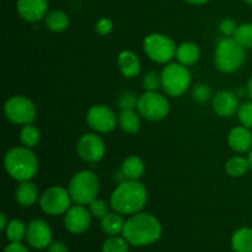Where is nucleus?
I'll return each mask as SVG.
<instances>
[{
  "label": "nucleus",
  "instance_id": "f257e3e1",
  "mask_svg": "<svg viewBox=\"0 0 252 252\" xmlns=\"http://www.w3.org/2000/svg\"><path fill=\"white\" fill-rule=\"evenodd\" d=\"M162 235V225L159 219L147 212H139L126 220L122 236L135 248L152 245Z\"/></svg>",
  "mask_w": 252,
  "mask_h": 252
},
{
  "label": "nucleus",
  "instance_id": "f03ea898",
  "mask_svg": "<svg viewBox=\"0 0 252 252\" xmlns=\"http://www.w3.org/2000/svg\"><path fill=\"white\" fill-rule=\"evenodd\" d=\"M148 202V189L139 180H125L113 189L110 206L123 216H133L143 211Z\"/></svg>",
  "mask_w": 252,
  "mask_h": 252
},
{
  "label": "nucleus",
  "instance_id": "7ed1b4c3",
  "mask_svg": "<svg viewBox=\"0 0 252 252\" xmlns=\"http://www.w3.org/2000/svg\"><path fill=\"white\" fill-rule=\"evenodd\" d=\"M4 167L6 174L19 184L31 181L38 172V159L31 148L19 145L7 150Z\"/></svg>",
  "mask_w": 252,
  "mask_h": 252
},
{
  "label": "nucleus",
  "instance_id": "20e7f679",
  "mask_svg": "<svg viewBox=\"0 0 252 252\" xmlns=\"http://www.w3.org/2000/svg\"><path fill=\"white\" fill-rule=\"evenodd\" d=\"M246 61V49L234 37H220L214 49V64L219 71L233 74L240 70Z\"/></svg>",
  "mask_w": 252,
  "mask_h": 252
},
{
  "label": "nucleus",
  "instance_id": "39448f33",
  "mask_svg": "<svg viewBox=\"0 0 252 252\" xmlns=\"http://www.w3.org/2000/svg\"><path fill=\"white\" fill-rule=\"evenodd\" d=\"M68 191L75 204L89 206L90 202L97 198L100 192V181L95 172L90 170L78 171L68 185Z\"/></svg>",
  "mask_w": 252,
  "mask_h": 252
},
{
  "label": "nucleus",
  "instance_id": "423d86ee",
  "mask_svg": "<svg viewBox=\"0 0 252 252\" xmlns=\"http://www.w3.org/2000/svg\"><path fill=\"white\" fill-rule=\"evenodd\" d=\"M160 75L162 90L170 97H180L191 86V71L189 70V66L182 65L179 62L165 64Z\"/></svg>",
  "mask_w": 252,
  "mask_h": 252
},
{
  "label": "nucleus",
  "instance_id": "0eeeda50",
  "mask_svg": "<svg viewBox=\"0 0 252 252\" xmlns=\"http://www.w3.org/2000/svg\"><path fill=\"white\" fill-rule=\"evenodd\" d=\"M176 43L171 37L164 33H150L143 41V51L148 58L158 64H167L175 58Z\"/></svg>",
  "mask_w": 252,
  "mask_h": 252
},
{
  "label": "nucleus",
  "instance_id": "6e6552de",
  "mask_svg": "<svg viewBox=\"0 0 252 252\" xmlns=\"http://www.w3.org/2000/svg\"><path fill=\"white\" fill-rule=\"evenodd\" d=\"M170 101L158 91H144L138 98L137 110L144 120L159 122L165 120L170 113Z\"/></svg>",
  "mask_w": 252,
  "mask_h": 252
},
{
  "label": "nucleus",
  "instance_id": "1a4fd4ad",
  "mask_svg": "<svg viewBox=\"0 0 252 252\" xmlns=\"http://www.w3.org/2000/svg\"><path fill=\"white\" fill-rule=\"evenodd\" d=\"M4 113L14 125L26 126L34 122L37 107L32 100L24 95H14L4 103Z\"/></svg>",
  "mask_w": 252,
  "mask_h": 252
},
{
  "label": "nucleus",
  "instance_id": "9d476101",
  "mask_svg": "<svg viewBox=\"0 0 252 252\" xmlns=\"http://www.w3.org/2000/svg\"><path fill=\"white\" fill-rule=\"evenodd\" d=\"M70 193L62 186H51L44 189L39 197V207L47 216L59 217L68 212L71 207Z\"/></svg>",
  "mask_w": 252,
  "mask_h": 252
},
{
  "label": "nucleus",
  "instance_id": "9b49d317",
  "mask_svg": "<svg viewBox=\"0 0 252 252\" xmlns=\"http://www.w3.org/2000/svg\"><path fill=\"white\" fill-rule=\"evenodd\" d=\"M86 123L96 133H110L118 126V116L108 106L97 103L86 112Z\"/></svg>",
  "mask_w": 252,
  "mask_h": 252
},
{
  "label": "nucleus",
  "instance_id": "f8f14e48",
  "mask_svg": "<svg viewBox=\"0 0 252 252\" xmlns=\"http://www.w3.org/2000/svg\"><path fill=\"white\" fill-rule=\"evenodd\" d=\"M76 153L79 158L88 164L101 161L106 154V145L98 133H85L76 143Z\"/></svg>",
  "mask_w": 252,
  "mask_h": 252
},
{
  "label": "nucleus",
  "instance_id": "ddd939ff",
  "mask_svg": "<svg viewBox=\"0 0 252 252\" xmlns=\"http://www.w3.org/2000/svg\"><path fill=\"white\" fill-rule=\"evenodd\" d=\"M91 216L89 208L81 204H75L71 206L64 214V226L66 230L74 235L83 234L90 228L91 225Z\"/></svg>",
  "mask_w": 252,
  "mask_h": 252
},
{
  "label": "nucleus",
  "instance_id": "4468645a",
  "mask_svg": "<svg viewBox=\"0 0 252 252\" xmlns=\"http://www.w3.org/2000/svg\"><path fill=\"white\" fill-rule=\"evenodd\" d=\"M52 229L47 221L42 219H33L27 224L26 241L32 249L44 250L52 243Z\"/></svg>",
  "mask_w": 252,
  "mask_h": 252
},
{
  "label": "nucleus",
  "instance_id": "2eb2a0df",
  "mask_svg": "<svg viewBox=\"0 0 252 252\" xmlns=\"http://www.w3.org/2000/svg\"><path fill=\"white\" fill-rule=\"evenodd\" d=\"M239 96L235 91L220 90L213 96L212 107L214 113L221 118H230L238 113Z\"/></svg>",
  "mask_w": 252,
  "mask_h": 252
},
{
  "label": "nucleus",
  "instance_id": "dca6fc26",
  "mask_svg": "<svg viewBox=\"0 0 252 252\" xmlns=\"http://www.w3.org/2000/svg\"><path fill=\"white\" fill-rule=\"evenodd\" d=\"M16 11L27 22H38L48 14V0H17Z\"/></svg>",
  "mask_w": 252,
  "mask_h": 252
},
{
  "label": "nucleus",
  "instance_id": "f3484780",
  "mask_svg": "<svg viewBox=\"0 0 252 252\" xmlns=\"http://www.w3.org/2000/svg\"><path fill=\"white\" fill-rule=\"evenodd\" d=\"M228 145L238 154L249 153L252 148V132L245 126H236L231 128L228 134Z\"/></svg>",
  "mask_w": 252,
  "mask_h": 252
},
{
  "label": "nucleus",
  "instance_id": "a211bd4d",
  "mask_svg": "<svg viewBox=\"0 0 252 252\" xmlns=\"http://www.w3.org/2000/svg\"><path fill=\"white\" fill-rule=\"evenodd\" d=\"M117 65L121 74L127 79L137 78L142 70L139 57L129 49H123L118 53Z\"/></svg>",
  "mask_w": 252,
  "mask_h": 252
},
{
  "label": "nucleus",
  "instance_id": "6ab92c4d",
  "mask_svg": "<svg viewBox=\"0 0 252 252\" xmlns=\"http://www.w3.org/2000/svg\"><path fill=\"white\" fill-rule=\"evenodd\" d=\"M39 197L41 194H39L38 189L32 181L20 182L15 191V199L17 204L25 208L33 207L37 202H39Z\"/></svg>",
  "mask_w": 252,
  "mask_h": 252
},
{
  "label": "nucleus",
  "instance_id": "aec40b11",
  "mask_svg": "<svg viewBox=\"0 0 252 252\" xmlns=\"http://www.w3.org/2000/svg\"><path fill=\"white\" fill-rule=\"evenodd\" d=\"M120 172L125 180H139L145 172V164L138 155H128L121 164Z\"/></svg>",
  "mask_w": 252,
  "mask_h": 252
},
{
  "label": "nucleus",
  "instance_id": "412c9836",
  "mask_svg": "<svg viewBox=\"0 0 252 252\" xmlns=\"http://www.w3.org/2000/svg\"><path fill=\"white\" fill-rule=\"evenodd\" d=\"M175 58L180 64L185 66L194 65L201 58V49L198 44L193 42H182L176 48Z\"/></svg>",
  "mask_w": 252,
  "mask_h": 252
},
{
  "label": "nucleus",
  "instance_id": "4be33fe9",
  "mask_svg": "<svg viewBox=\"0 0 252 252\" xmlns=\"http://www.w3.org/2000/svg\"><path fill=\"white\" fill-rule=\"evenodd\" d=\"M44 25H46L48 31L54 32V33H61V32L68 30L69 25H70V19L64 10L56 9L48 11V14L44 17Z\"/></svg>",
  "mask_w": 252,
  "mask_h": 252
},
{
  "label": "nucleus",
  "instance_id": "5701e85b",
  "mask_svg": "<svg viewBox=\"0 0 252 252\" xmlns=\"http://www.w3.org/2000/svg\"><path fill=\"white\" fill-rule=\"evenodd\" d=\"M142 116L135 110H121L118 113V127L127 134H135L139 132Z\"/></svg>",
  "mask_w": 252,
  "mask_h": 252
},
{
  "label": "nucleus",
  "instance_id": "b1692460",
  "mask_svg": "<svg viewBox=\"0 0 252 252\" xmlns=\"http://www.w3.org/2000/svg\"><path fill=\"white\" fill-rule=\"evenodd\" d=\"M126 220L123 219V214L118 212H110L107 216L101 219V229L107 236L122 235L125 230Z\"/></svg>",
  "mask_w": 252,
  "mask_h": 252
},
{
  "label": "nucleus",
  "instance_id": "393cba45",
  "mask_svg": "<svg viewBox=\"0 0 252 252\" xmlns=\"http://www.w3.org/2000/svg\"><path fill=\"white\" fill-rule=\"evenodd\" d=\"M231 249L234 252H252V228L243 226L234 231Z\"/></svg>",
  "mask_w": 252,
  "mask_h": 252
},
{
  "label": "nucleus",
  "instance_id": "a878e982",
  "mask_svg": "<svg viewBox=\"0 0 252 252\" xmlns=\"http://www.w3.org/2000/svg\"><path fill=\"white\" fill-rule=\"evenodd\" d=\"M250 169V162L248 157L243 155H235L231 157L225 162V172L230 177H243L245 176Z\"/></svg>",
  "mask_w": 252,
  "mask_h": 252
},
{
  "label": "nucleus",
  "instance_id": "bb28decb",
  "mask_svg": "<svg viewBox=\"0 0 252 252\" xmlns=\"http://www.w3.org/2000/svg\"><path fill=\"white\" fill-rule=\"evenodd\" d=\"M19 139L21 145L32 149V148L37 147L38 143L41 142V130L38 127L33 126V123L22 126L19 133Z\"/></svg>",
  "mask_w": 252,
  "mask_h": 252
},
{
  "label": "nucleus",
  "instance_id": "cd10ccee",
  "mask_svg": "<svg viewBox=\"0 0 252 252\" xmlns=\"http://www.w3.org/2000/svg\"><path fill=\"white\" fill-rule=\"evenodd\" d=\"M26 230L27 224L20 219H11L4 233L9 243H21L24 239H26Z\"/></svg>",
  "mask_w": 252,
  "mask_h": 252
},
{
  "label": "nucleus",
  "instance_id": "c85d7f7f",
  "mask_svg": "<svg viewBox=\"0 0 252 252\" xmlns=\"http://www.w3.org/2000/svg\"><path fill=\"white\" fill-rule=\"evenodd\" d=\"M234 39L245 49L252 48V22H244L239 25L234 33Z\"/></svg>",
  "mask_w": 252,
  "mask_h": 252
},
{
  "label": "nucleus",
  "instance_id": "c756f323",
  "mask_svg": "<svg viewBox=\"0 0 252 252\" xmlns=\"http://www.w3.org/2000/svg\"><path fill=\"white\" fill-rule=\"evenodd\" d=\"M102 252H129V243L123 236H108L102 245Z\"/></svg>",
  "mask_w": 252,
  "mask_h": 252
},
{
  "label": "nucleus",
  "instance_id": "7c9ffc66",
  "mask_svg": "<svg viewBox=\"0 0 252 252\" xmlns=\"http://www.w3.org/2000/svg\"><path fill=\"white\" fill-rule=\"evenodd\" d=\"M110 203L101 198H95L93 202H90L88 206L89 211H90L91 216L95 219H102L103 217L107 216L110 213Z\"/></svg>",
  "mask_w": 252,
  "mask_h": 252
},
{
  "label": "nucleus",
  "instance_id": "2f4dec72",
  "mask_svg": "<svg viewBox=\"0 0 252 252\" xmlns=\"http://www.w3.org/2000/svg\"><path fill=\"white\" fill-rule=\"evenodd\" d=\"M236 116L241 126L252 129V100L240 103Z\"/></svg>",
  "mask_w": 252,
  "mask_h": 252
},
{
  "label": "nucleus",
  "instance_id": "473e14b6",
  "mask_svg": "<svg viewBox=\"0 0 252 252\" xmlns=\"http://www.w3.org/2000/svg\"><path fill=\"white\" fill-rule=\"evenodd\" d=\"M142 84L145 91H158V89L161 88V75L155 70L148 71L143 76Z\"/></svg>",
  "mask_w": 252,
  "mask_h": 252
},
{
  "label": "nucleus",
  "instance_id": "72a5a7b5",
  "mask_svg": "<svg viewBox=\"0 0 252 252\" xmlns=\"http://www.w3.org/2000/svg\"><path fill=\"white\" fill-rule=\"evenodd\" d=\"M138 98L139 97H137V95L132 91H125L118 97L117 105L120 110H135L138 105Z\"/></svg>",
  "mask_w": 252,
  "mask_h": 252
},
{
  "label": "nucleus",
  "instance_id": "f704fd0d",
  "mask_svg": "<svg viewBox=\"0 0 252 252\" xmlns=\"http://www.w3.org/2000/svg\"><path fill=\"white\" fill-rule=\"evenodd\" d=\"M211 96H212V90L207 84H203V83L197 84V85L193 88V90H192V97H193V100L196 101V102H199V103L207 102V101L211 98Z\"/></svg>",
  "mask_w": 252,
  "mask_h": 252
},
{
  "label": "nucleus",
  "instance_id": "c9c22d12",
  "mask_svg": "<svg viewBox=\"0 0 252 252\" xmlns=\"http://www.w3.org/2000/svg\"><path fill=\"white\" fill-rule=\"evenodd\" d=\"M113 30V21L108 17H101L96 21L95 31L98 36H108Z\"/></svg>",
  "mask_w": 252,
  "mask_h": 252
},
{
  "label": "nucleus",
  "instance_id": "e433bc0d",
  "mask_svg": "<svg viewBox=\"0 0 252 252\" xmlns=\"http://www.w3.org/2000/svg\"><path fill=\"white\" fill-rule=\"evenodd\" d=\"M239 25L233 19H224L219 24V32L225 37H233Z\"/></svg>",
  "mask_w": 252,
  "mask_h": 252
},
{
  "label": "nucleus",
  "instance_id": "4c0bfd02",
  "mask_svg": "<svg viewBox=\"0 0 252 252\" xmlns=\"http://www.w3.org/2000/svg\"><path fill=\"white\" fill-rule=\"evenodd\" d=\"M2 252H30V250L21 243H10Z\"/></svg>",
  "mask_w": 252,
  "mask_h": 252
},
{
  "label": "nucleus",
  "instance_id": "58836bf2",
  "mask_svg": "<svg viewBox=\"0 0 252 252\" xmlns=\"http://www.w3.org/2000/svg\"><path fill=\"white\" fill-rule=\"evenodd\" d=\"M46 250L47 252H68V248L62 241H52L51 245Z\"/></svg>",
  "mask_w": 252,
  "mask_h": 252
},
{
  "label": "nucleus",
  "instance_id": "ea45409f",
  "mask_svg": "<svg viewBox=\"0 0 252 252\" xmlns=\"http://www.w3.org/2000/svg\"><path fill=\"white\" fill-rule=\"evenodd\" d=\"M9 221L10 220H7V218H6V214H5V213L0 214V230L5 231L7 224H9Z\"/></svg>",
  "mask_w": 252,
  "mask_h": 252
},
{
  "label": "nucleus",
  "instance_id": "a19ab883",
  "mask_svg": "<svg viewBox=\"0 0 252 252\" xmlns=\"http://www.w3.org/2000/svg\"><path fill=\"white\" fill-rule=\"evenodd\" d=\"M185 1L189 5H196V6H199V5L207 4V2H209L211 0H185Z\"/></svg>",
  "mask_w": 252,
  "mask_h": 252
},
{
  "label": "nucleus",
  "instance_id": "79ce46f5",
  "mask_svg": "<svg viewBox=\"0 0 252 252\" xmlns=\"http://www.w3.org/2000/svg\"><path fill=\"white\" fill-rule=\"evenodd\" d=\"M246 90H248V96L250 100H252V75L250 79L248 80V84H246Z\"/></svg>",
  "mask_w": 252,
  "mask_h": 252
},
{
  "label": "nucleus",
  "instance_id": "37998d69",
  "mask_svg": "<svg viewBox=\"0 0 252 252\" xmlns=\"http://www.w3.org/2000/svg\"><path fill=\"white\" fill-rule=\"evenodd\" d=\"M238 94V96H245L248 95V90H246V86H239L235 91Z\"/></svg>",
  "mask_w": 252,
  "mask_h": 252
},
{
  "label": "nucleus",
  "instance_id": "c03bdc74",
  "mask_svg": "<svg viewBox=\"0 0 252 252\" xmlns=\"http://www.w3.org/2000/svg\"><path fill=\"white\" fill-rule=\"evenodd\" d=\"M248 159H249V162H250V169L252 171V148H251L250 152L248 153Z\"/></svg>",
  "mask_w": 252,
  "mask_h": 252
},
{
  "label": "nucleus",
  "instance_id": "a18cd8bd",
  "mask_svg": "<svg viewBox=\"0 0 252 252\" xmlns=\"http://www.w3.org/2000/svg\"><path fill=\"white\" fill-rule=\"evenodd\" d=\"M244 2L248 5H250V6H252V0H244Z\"/></svg>",
  "mask_w": 252,
  "mask_h": 252
}]
</instances>
